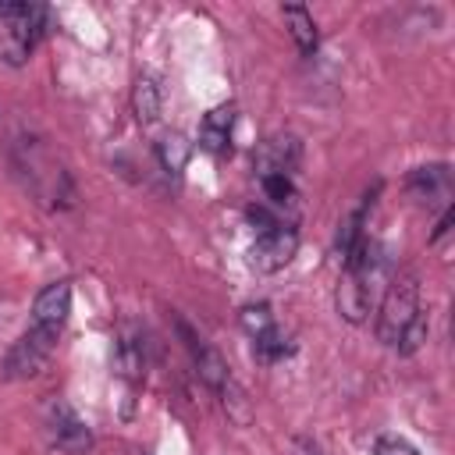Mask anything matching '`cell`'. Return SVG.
Returning a JSON list of instances; mask_svg holds the SVG:
<instances>
[{"label": "cell", "mask_w": 455, "mask_h": 455, "mask_svg": "<svg viewBox=\"0 0 455 455\" xmlns=\"http://www.w3.org/2000/svg\"><path fill=\"white\" fill-rule=\"evenodd\" d=\"M117 380L124 384V395L132 402V395L139 391V384L146 380V341L139 331H124L117 341Z\"/></svg>", "instance_id": "11"}, {"label": "cell", "mask_w": 455, "mask_h": 455, "mask_svg": "<svg viewBox=\"0 0 455 455\" xmlns=\"http://www.w3.org/2000/svg\"><path fill=\"white\" fill-rule=\"evenodd\" d=\"M299 451H302V455H320V448L309 444V441H299Z\"/></svg>", "instance_id": "19"}, {"label": "cell", "mask_w": 455, "mask_h": 455, "mask_svg": "<svg viewBox=\"0 0 455 455\" xmlns=\"http://www.w3.org/2000/svg\"><path fill=\"white\" fill-rule=\"evenodd\" d=\"M235 121H238L235 103H220V107L206 110L199 121V149H206L210 156H228L231 139H235Z\"/></svg>", "instance_id": "8"}, {"label": "cell", "mask_w": 455, "mask_h": 455, "mask_svg": "<svg viewBox=\"0 0 455 455\" xmlns=\"http://www.w3.org/2000/svg\"><path fill=\"white\" fill-rule=\"evenodd\" d=\"M377 341L398 355H412L427 341V313L416 274H398L387 281L377 306Z\"/></svg>", "instance_id": "1"}, {"label": "cell", "mask_w": 455, "mask_h": 455, "mask_svg": "<svg viewBox=\"0 0 455 455\" xmlns=\"http://www.w3.org/2000/svg\"><path fill=\"white\" fill-rule=\"evenodd\" d=\"M50 434H53V444L64 451V455H85L92 448V430L78 419V412L64 402L53 405L50 412Z\"/></svg>", "instance_id": "9"}, {"label": "cell", "mask_w": 455, "mask_h": 455, "mask_svg": "<svg viewBox=\"0 0 455 455\" xmlns=\"http://www.w3.org/2000/svg\"><path fill=\"white\" fill-rule=\"evenodd\" d=\"M291 352H295V345H291V338H288L281 327H270L267 334L252 338V355H256V363H263V366H274V363L288 359Z\"/></svg>", "instance_id": "15"}, {"label": "cell", "mask_w": 455, "mask_h": 455, "mask_svg": "<svg viewBox=\"0 0 455 455\" xmlns=\"http://www.w3.org/2000/svg\"><path fill=\"white\" fill-rule=\"evenodd\" d=\"M299 160H302V146H299L295 135H270L252 153L256 178H263V174H288V178H295Z\"/></svg>", "instance_id": "7"}, {"label": "cell", "mask_w": 455, "mask_h": 455, "mask_svg": "<svg viewBox=\"0 0 455 455\" xmlns=\"http://www.w3.org/2000/svg\"><path fill=\"white\" fill-rule=\"evenodd\" d=\"M451 217H455V210L448 206V210L441 213V220H437V228H434V235H430V242H441V238L448 235V228H451Z\"/></svg>", "instance_id": "18"}, {"label": "cell", "mask_w": 455, "mask_h": 455, "mask_svg": "<svg viewBox=\"0 0 455 455\" xmlns=\"http://www.w3.org/2000/svg\"><path fill=\"white\" fill-rule=\"evenodd\" d=\"M405 188H409V196H416L419 203H427V206L441 203V206L448 210V206H451V167H448V164L416 167V171L405 178Z\"/></svg>", "instance_id": "10"}, {"label": "cell", "mask_w": 455, "mask_h": 455, "mask_svg": "<svg viewBox=\"0 0 455 455\" xmlns=\"http://www.w3.org/2000/svg\"><path fill=\"white\" fill-rule=\"evenodd\" d=\"M281 14H284V25H288V32H291L299 53H302V57H313L316 46H320V32H316V21H313L309 7L288 4V7H281Z\"/></svg>", "instance_id": "12"}, {"label": "cell", "mask_w": 455, "mask_h": 455, "mask_svg": "<svg viewBox=\"0 0 455 455\" xmlns=\"http://www.w3.org/2000/svg\"><path fill=\"white\" fill-rule=\"evenodd\" d=\"M50 28V11L25 0L0 4V60L21 68Z\"/></svg>", "instance_id": "2"}, {"label": "cell", "mask_w": 455, "mask_h": 455, "mask_svg": "<svg viewBox=\"0 0 455 455\" xmlns=\"http://www.w3.org/2000/svg\"><path fill=\"white\" fill-rule=\"evenodd\" d=\"M53 348H57L53 338H46V334L25 327V334L11 345L7 359H4V377H14V380H21V377H36V373L43 370V363L53 355Z\"/></svg>", "instance_id": "6"}, {"label": "cell", "mask_w": 455, "mask_h": 455, "mask_svg": "<svg viewBox=\"0 0 455 455\" xmlns=\"http://www.w3.org/2000/svg\"><path fill=\"white\" fill-rule=\"evenodd\" d=\"M156 156H160V167L178 178V174L185 171L188 156H192V142H188L181 132H167V135L156 142Z\"/></svg>", "instance_id": "14"}, {"label": "cell", "mask_w": 455, "mask_h": 455, "mask_svg": "<svg viewBox=\"0 0 455 455\" xmlns=\"http://www.w3.org/2000/svg\"><path fill=\"white\" fill-rule=\"evenodd\" d=\"M132 107H135L139 124H142V128H153V124L160 121V110H164V103H160V85H156L153 78H139V82H135V92H132Z\"/></svg>", "instance_id": "13"}, {"label": "cell", "mask_w": 455, "mask_h": 455, "mask_svg": "<svg viewBox=\"0 0 455 455\" xmlns=\"http://www.w3.org/2000/svg\"><path fill=\"white\" fill-rule=\"evenodd\" d=\"M238 323H242V331H245L249 338H259V334H267L270 327H277V320H274V313H270L267 302H249V306H242V309H238Z\"/></svg>", "instance_id": "16"}, {"label": "cell", "mask_w": 455, "mask_h": 455, "mask_svg": "<svg viewBox=\"0 0 455 455\" xmlns=\"http://www.w3.org/2000/svg\"><path fill=\"white\" fill-rule=\"evenodd\" d=\"M178 334L185 338V348H188V355H192V366H196L199 380H203L206 387H213L217 395H228V387H231V370H228L224 355H220L210 341H203L185 320H178Z\"/></svg>", "instance_id": "5"}, {"label": "cell", "mask_w": 455, "mask_h": 455, "mask_svg": "<svg viewBox=\"0 0 455 455\" xmlns=\"http://www.w3.org/2000/svg\"><path fill=\"white\" fill-rule=\"evenodd\" d=\"M295 252H299V228L291 220H274V224L259 228L256 238H252V249H249L252 267L259 274L284 270L295 259Z\"/></svg>", "instance_id": "3"}, {"label": "cell", "mask_w": 455, "mask_h": 455, "mask_svg": "<svg viewBox=\"0 0 455 455\" xmlns=\"http://www.w3.org/2000/svg\"><path fill=\"white\" fill-rule=\"evenodd\" d=\"M373 455H423L412 441H405V437H398V434H380L377 441H373Z\"/></svg>", "instance_id": "17"}, {"label": "cell", "mask_w": 455, "mask_h": 455, "mask_svg": "<svg viewBox=\"0 0 455 455\" xmlns=\"http://www.w3.org/2000/svg\"><path fill=\"white\" fill-rule=\"evenodd\" d=\"M68 316H71V281H50L32 302L28 327L46 334V338H53V341H60V334L68 327Z\"/></svg>", "instance_id": "4"}]
</instances>
